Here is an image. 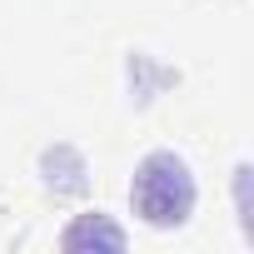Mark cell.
<instances>
[{
  "label": "cell",
  "instance_id": "1",
  "mask_svg": "<svg viewBox=\"0 0 254 254\" xmlns=\"http://www.w3.org/2000/svg\"><path fill=\"white\" fill-rule=\"evenodd\" d=\"M194 175L190 165L175 155V150H155L135 165V180H130V204L135 214L150 224V229H180L190 214H194Z\"/></svg>",
  "mask_w": 254,
  "mask_h": 254
},
{
  "label": "cell",
  "instance_id": "2",
  "mask_svg": "<svg viewBox=\"0 0 254 254\" xmlns=\"http://www.w3.org/2000/svg\"><path fill=\"white\" fill-rule=\"evenodd\" d=\"M85 239H105L110 249H120V244H125V234H120L115 224H105L100 214H95V219H80V224H70V229H65V244H70V249H75V244H85Z\"/></svg>",
  "mask_w": 254,
  "mask_h": 254
}]
</instances>
